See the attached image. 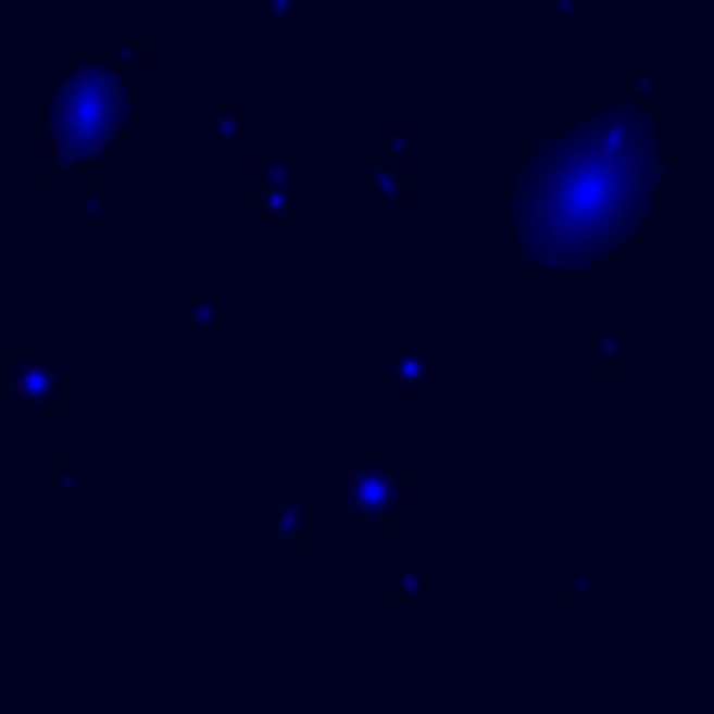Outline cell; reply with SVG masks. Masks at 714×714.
<instances>
[{
	"instance_id": "6da1fadb",
	"label": "cell",
	"mask_w": 714,
	"mask_h": 714,
	"mask_svg": "<svg viewBox=\"0 0 714 714\" xmlns=\"http://www.w3.org/2000/svg\"><path fill=\"white\" fill-rule=\"evenodd\" d=\"M656 142L631 117H589L543 142L514 185V230L535 264L577 272L618 251L648 217Z\"/></svg>"
},
{
	"instance_id": "7a4b0ae2",
	"label": "cell",
	"mask_w": 714,
	"mask_h": 714,
	"mask_svg": "<svg viewBox=\"0 0 714 714\" xmlns=\"http://www.w3.org/2000/svg\"><path fill=\"white\" fill-rule=\"evenodd\" d=\"M126 92L117 76H109L101 67H88L72 79V88L59 97L54 105V142L59 151H97L105 147L109 134L122 122Z\"/></svg>"
}]
</instances>
